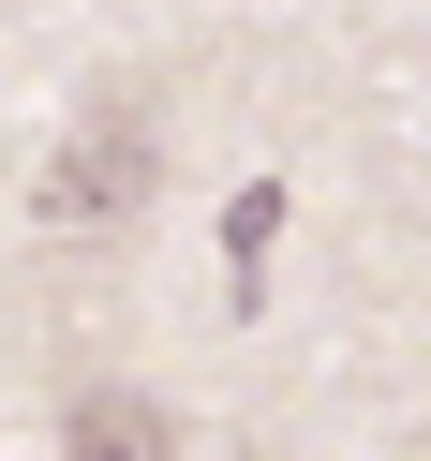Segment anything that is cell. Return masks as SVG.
Instances as JSON below:
<instances>
[{"instance_id":"obj_2","label":"cell","mask_w":431,"mask_h":461,"mask_svg":"<svg viewBox=\"0 0 431 461\" xmlns=\"http://www.w3.org/2000/svg\"><path fill=\"white\" fill-rule=\"evenodd\" d=\"M60 461H179V417H164L149 387H75Z\"/></svg>"},{"instance_id":"obj_1","label":"cell","mask_w":431,"mask_h":461,"mask_svg":"<svg viewBox=\"0 0 431 461\" xmlns=\"http://www.w3.org/2000/svg\"><path fill=\"white\" fill-rule=\"evenodd\" d=\"M149 209V90H104L90 120H60V149L31 164V239L45 253H104Z\"/></svg>"}]
</instances>
